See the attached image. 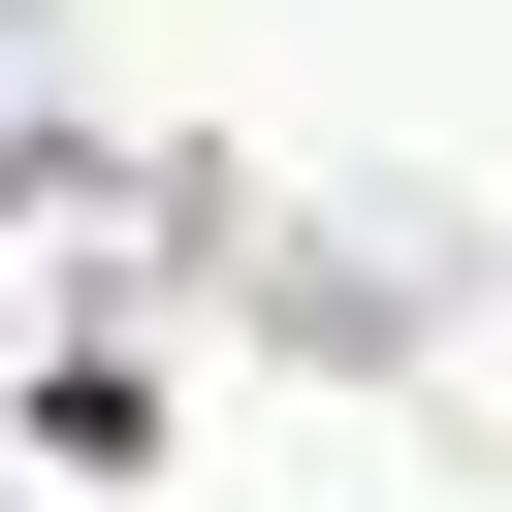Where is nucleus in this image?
<instances>
[{"mask_svg":"<svg viewBox=\"0 0 512 512\" xmlns=\"http://www.w3.org/2000/svg\"><path fill=\"white\" fill-rule=\"evenodd\" d=\"M0 96H32V0H0Z\"/></svg>","mask_w":512,"mask_h":512,"instance_id":"1","label":"nucleus"}]
</instances>
